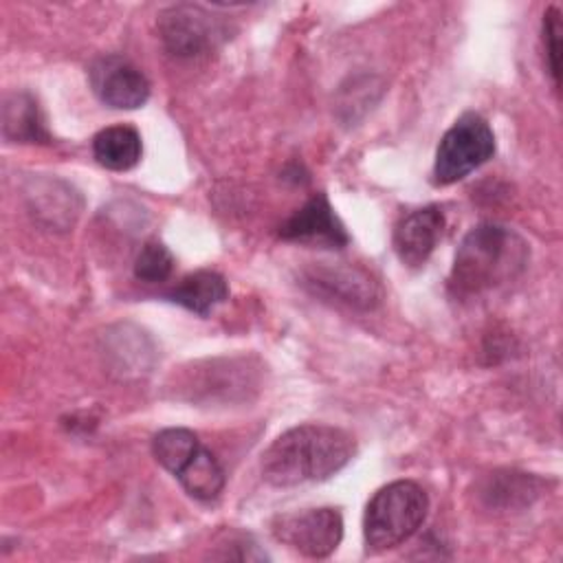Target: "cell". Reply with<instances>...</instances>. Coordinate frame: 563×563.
I'll list each match as a JSON object with an SVG mask.
<instances>
[{
	"mask_svg": "<svg viewBox=\"0 0 563 563\" xmlns=\"http://www.w3.org/2000/svg\"><path fill=\"white\" fill-rule=\"evenodd\" d=\"M356 453L354 438L332 424H297L277 435L262 453V477L277 488L323 482Z\"/></svg>",
	"mask_w": 563,
	"mask_h": 563,
	"instance_id": "6da1fadb",
	"label": "cell"
},
{
	"mask_svg": "<svg viewBox=\"0 0 563 563\" xmlns=\"http://www.w3.org/2000/svg\"><path fill=\"white\" fill-rule=\"evenodd\" d=\"M530 260L526 240L504 224L482 222L457 246L449 290L460 299L490 292L519 277Z\"/></svg>",
	"mask_w": 563,
	"mask_h": 563,
	"instance_id": "7a4b0ae2",
	"label": "cell"
},
{
	"mask_svg": "<svg viewBox=\"0 0 563 563\" xmlns=\"http://www.w3.org/2000/svg\"><path fill=\"white\" fill-rule=\"evenodd\" d=\"M429 497L411 479H396L378 488L365 506L363 539L369 554L391 550L411 539L424 523Z\"/></svg>",
	"mask_w": 563,
	"mask_h": 563,
	"instance_id": "3957f363",
	"label": "cell"
},
{
	"mask_svg": "<svg viewBox=\"0 0 563 563\" xmlns=\"http://www.w3.org/2000/svg\"><path fill=\"white\" fill-rule=\"evenodd\" d=\"M156 29L163 46L180 59L205 57L231 37V24L224 15L191 2L163 9Z\"/></svg>",
	"mask_w": 563,
	"mask_h": 563,
	"instance_id": "277c9868",
	"label": "cell"
},
{
	"mask_svg": "<svg viewBox=\"0 0 563 563\" xmlns=\"http://www.w3.org/2000/svg\"><path fill=\"white\" fill-rule=\"evenodd\" d=\"M495 150L497 143L488 121L477 112H464L438 143L431 172L433 183L446 187L462 180L486 161H490Z\"/></svg>",
	"mask_w": 563,
	"mask_h": 563,
	"instance_id": "5b68a950",
	"label": "cell"
},
{
	"mask_svg": "<svg viewBox=\"0 0 563 563\" xmlns=\"http://www.w3.org/2000/svg\"><path fill=\"white\" fill-rule=\"evenodd\" d=\"M271 532L279 543L308 559H325L343 539V517L330 506L282 512L273 517Z\"/></svg>",
	"mask_w": 563,
	"mask_h": 563,
	"instance_id": "8992f818",
	"label": "cell"
},
{
	"mask_svg": "<svg viewBox=\"0 0 563 563\" xmlns=\"http://www.w3.org/2000/svg\"><path fill=\"white\" fill-rule=\"evenodd\" d=\"M301 279V284L317 297L339 301L356 310H374L383 299L378 282L352 264L319 262L308 266Z\"/></svg>",
	"mask_w": 563,
	"mask_h": 563,
	"instance_id": "52a82bcc",
	"label": "cell"
},
{
	"mask_svg": "<svg viewBox=\"0 0 563 563\" xmlns=\"http://www.w3.org/2000/svg\"><path fill=\"white\" fill-rule=\"evenodd\" d=\"M88 81L99 101L117 110H134L150 99L147 77L121 55L97 57L88 68Z\"/></svg>",
	"mask_w": 563,
	"mask_h": 563,
	"instance_id": "ba28073f",
	"label": "cell"
},
{
	"mask_svg": "<svg viewBox=\"0 0 563 563\" xmlns=\"http://www.w3.org/2000/svg\"><path fill=\"white\" fill-rule=\"evenodd\" d=\"M277 233L286 242L308 246L343 249L350 244V235L325 194H314L310 200H306L303 207H299L288 220L282 222Z\"/></svg>",
	"mask_w": 563,
	"mask_h": 563,
	"instance_id": "9c48e42d",
	"label": "cell"
},
{
	"mask_svg": "<svg viewBox=\"0 0 563 563\" xmlns=\"http://www.w3.org/2000/svg\"><path fill=\"white\" fill-rule=\"evenodd\" d=\"M444 229V213L438 205H427L402 216L394 229V251L409 268H420L433 253Z\"/></svg>",
	"mask_w": 563,
	"mask_h": 563,
	"instance_id": "30bf717a",
	"label": "cell"
},
{
	"mask_svg": "<svg viewBox=\"0 0 563 563\" xmlns=\"http://www.w3.org/2000/svg\"><path fill=\"white\" fill-rule=\"evenodd\" d=\"M165 297L198 317H207L229 297V284L220 273L202 268L183 277Z\"/></svg>",
	"mask_w": 563,
	"mask_h": 563,
	"instance_id": "8fae6325",
	"label": "cell"
},
{
	"mask_svg": "<svg viewBox=\"0 0 563 563\" xmlns=\"http://www.w3.org/2000/svg\"><path fill=\"white\" fill-rule=\"evenodd\" d=\"M92 154L101 167L112 172H128L141 161V134L132 125L103 128L92 139Z\"/></svg>",
	"mask_w": 563,
	"mask_h": 563,
	"instance_id": "7c38bea8",
	"label": "cell"
},
{
	"mask_svg": "<svg viewBox=\"0 0 563 563\" xmlns=\"http://www.w3.org/2000/svg\"><path fill=\"white\" fill-rule=\"evenodd\" d=\"M2 132L15 143H48V132L37 101L26 92H13L2 106Z\"/></svg>",
	"mask_w": 563,
	"mask_h": 563,
	"instance_id": "4fadbf2b",
	"label": "cell"
},
{
	"mask_svg": "<svg viewBox=\"0 0 563 563\" xmlns=\"http://www.w3.org/2000/svg\"><path fill=\"white\" fill-rule=\"evenodd\" d=\"M174 477H178L185 493L198 501H211L224 488V471L218 457L205 446H200Z\"/></svg>",
	"mask_w": 563,
	"mask_h": 563,
	"instance_id": "5bb4252c",
	"label": "cell"
},
{
	"mask_svg": "<svg viewBox=\"0 0 563 563\" xmlns=\"http://www.w3.org/2000/svg\"><path fill=\"white\" fill-rule=\"evenodd\" d=\"M200 446L202 444L194 431L185 427H169L154 435L152 455L165 471L176 475L196 455Z\"/></svg>",
	"mask_w": 563,
	"mask_h": 563,
	"instance_id": "9a60e30c",
	"label": "cell"
},
{
	"mask_svg": "<svg viewBox=\"0 0 563 563\" xmlns=\"http://www.w3.org/2000/svg\"><path fill=\"white\" fill-rule=\"evenodd\" d=\"M174 255L172 251L158 242V240H150L141 246L136 260H134V277L147 284H158L165 282L172 271H174Z\"/></svg>",
	"mask_w": 563,
	"mask_h": 563,
	"instance_id": "2e32d148",
	"label": "cell"
},
{
	"mask_svg": "<svg viewBox=\"0 0 563 563\" xmlns=\"http://www.w3.org/2000/svg\"><path fill=\"white\" fill-rule=\"evenodd\" d=\"M537 488H532V477L523 473H495L490 484L484 488V495L490 504L512 506L515 499H521L523 504L530 501V495H534Z\"/></svg>",
	"mask_w": 563,
	"mask_h": 563,
	"instance_id": "e0dca14e",
	"label": "cell"
},
{
	"mask_svg": "<svg viewBox=\"0 0 563 563\" xmlns=\"http://www.w3.org/2000/svg\"><path fill=\"white\" fill-rule=\"evenodd\" d=\"M561 33H563L561 11L552 4L543 13L541 40H543V51H545V66H548L554 88H559V81H561Z\"/></svg>",
	"mask_w": 563,
	"mask_h": 563,
	"instance_id": "ac0fdd59",
	"label": "cell"
}]
</instances>
